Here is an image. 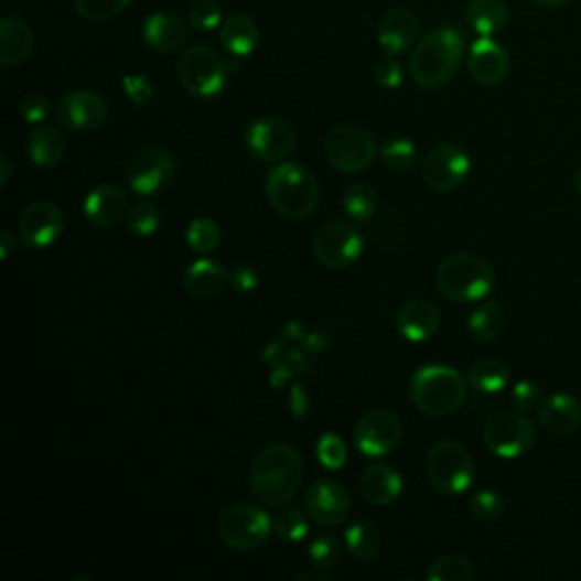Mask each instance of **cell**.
<instances>
[{"instance_id": "obj_1", "label": "cell", "mask_w": 581, "mask_h": 581, "mask_svg": "<svg viewBox=\"0 0 581 581\" xmlns=\"http://www.w3.org/2000/svg\"><path fill=\"white\" fill-rule=\"evenodd\" d=\"M304 482V459L289 443L263 448L250 466V491L266 507H287Z\"/></svg>"}, {"instance_id": "obj_2", "label": "cell", "mask_w": 581, "mask_h": 581, "mask_svg": "<svg viewBox=\"0 0 581 581\" xmlns=\"http://www.w3.org/2000/svg\"><path fill=\"white\" fill-rule=\"evenodd\" d=\"M466 39L454 25H441L418 39L409 57L411 80L422 89H441L456 75Z\"/></svg>"}, {"instance_id": "obj_3", "label": "cell", "mask_w": 581, "mask_h": 581, "mask_svg": "<svg viewBox=\"0 0 581 581\" xmlns=\"http://www.w3.org/2000/svg\"><path fill=\"white\" fill-rule=\"evenodd\" d=\"M327 338L319 332H306L300 323H289L266 345L263 364L270 368V386H284L312 370V357L323 353Z\"/></svg>"}, {"instance_id": "obj_4", "label": "cell", "mask_w": 581, "mask_h": 581, "mask_svg": "<svg viewBox=\"0 0 581 581\" xmlns=\"http://www.w3.org/2000/svg\"><path fill=\"white\" fill-rule=\"evenodd\" d=\"M469 377L443 364H428L411 377V400L416 409L430 418L456 413L469 398Z\"/></svg>"}, {"instance_id": "obj_5", "label": "cell", "mask_w": 581, "mask_h": 581, "mask_svg": "<svg viewBox=\"0 0 581 581\" xmlns=\"http://www.w3.org/2000/svg\"><path fill=\"white\" fill-rule=\"evenodd\" d=\"M266 198L282 218L304 220L319 209L316 177L298 162H282L266 175Z\"/></svg>"}, {"instance_id": "obj_6", "label": "cell", "mask_w": 581, "mask_h": 581, "mask_svg": "<svg viewBox=\"0 0 581 581\" xmlns=\"http://www.w3.org/2000/svg\"><path fill=\"white\" fill-rule=\"evenodd\" d=\"M439 291L454 302H477L484 300L495 287V268L471 252L450 255L437 268Z\"/></svg>"}, {"instance_id": "obj_7", "label": "cell", "mask_w": 581, "mask_h": 581, "mask_svg": "<svg viewBox=\"0 0 581 581\" xmlns=\"http://www.w3.org/2000/svg\"><path fill=\"white\" fill-rule=\"evenodd\" d=\"M424 471L432 486L443 495L466 493L475 482V461L456 441H439L424 459Z\"/></svg>"}, {"instance_id": "obj_8", "label": "cell", "mask_w": 581, "mask_h": 581, "mask_svg": "<svg viewBox=\"0 0 581 581\" xmlns=\"http://www.w3.org/2000/svg\"><path fill=\"white\" fill-rule=\"evenodd\" d=\"M223 546L235 552L259 550L273 534V520L255 505H232L223 509L216 523Z\"/></svg>"}, {"instance_id": "obj_9", "label": "cell", "mask_w": 581, "mask_h": 581, "mask_svg": "<svg viewBox=\"0 0 581 581\" xmlns=\"http://www.w3.org/2000/svg\"><path fill=\"white\" fill-rule=\"evenodd\" d=\"M323 148L330 166L351 175L370 169L377 158V143L373 135L355 123H341L332 128Z\"/></svg>"}, {"instance_id": "obj_10", "label": "cell", "mask_w": 581, "mask_h": 581, "mask_svg": "<svg viewBox=\"0 0 581 581\" xmlns=\"http://www.w3.org/2000/svg\"><path fill=\"white\" fill-rule=\"evenodd\" d=\"M177 80L196 98H214L223 92L227 66L209 46H189L177 60Z\"/></svg>"}, {"instance_id": "obj_11", "label": "cell", "mask_w": 581, "mask_h": 581, "mask_svg": "<svg viewBox=\"0 0 581 581\" xmlns=\"http://www.w3.org/2000/svg\"><path fill=\"white\" fill-rule=\"evenodd\" d=\"M484 445L499 459H518L536 445V424L523 411H505L484 424Z\"/></svg>"}, {"instance_id": "obj_12", "label": "cell", "mask_w": 581, "mask_h": 581, "mask_svg": "<svg viewBox=\"0 0 581 581\" xmlns=\"http://www.w3.org/2000/svg\"><path fill=\"white\" fill-rule=\"evenodd\" d=\"M364 252L362 232L347 220L325 223L314 237V257L330 270L353 266Z\"/></svg>"}, {"instance_id": "obj_13", "label": "cell", "mask_w": 581, "mask_h": 581, "mask_svg": "<svg viewBox=\"0 0 581 581\" xmlns=\"http://www.w3.org/2000/svg\"><path fill=\"white\" fill-rule=\"evenodd\" d=\"M173 173V152L164 146H146L130 160L126 169V180L137 196H154V193H160L169 186Z\"/></svg>"}, {"instance_id": "obj_14", "label": "cell", "mask_w": 581, "mask_h": 581, "mask_svg": "<svg viewBox=\"0 0 581 581\" xmlns=\"http://www.w3.org/2000/svg\"><path fill=\"white\" fill-rule=\"evenodd\" d=\"M298 137L284 119L261 116L246 130V148L255 160L266 164H280L295 150Z\"/></svg>"}, {"instance_id": "obj_15", "label": "cell", "mask_w": 581, "mask_h": 581, "mask_svg": "<svg viewBox=\"0 0 581 581\" xmlns=\"http://www.w3.org/2000/svg\"><path fill=\"white\" fill-rule=\"evenodd\" d=\"M355 445L364 456L381 459L402 441V422L389 409H370L355 424Z\"/></svg>"}, {"instance_id": "obj_16", "label": "cell", "mask_w": 581, "mask_h": 581, "mask_svg": "<svg viewBox=\"0 0 581 581\" xmlns=\"http://www.w3.org/2000/svg\"><path fill=\"white\" fill-rule=\"evenodd\" d=\"M57 123L71 132L100 130L109 116V103L103 94L92 89H77L60 98L55 107Z\"/></svg>"}, {"instance_id": "obj_17", "label": "cell", "mask_w": 581, "mask_h": 581, "mask_svg": "<svg viewBox=\"0 0 581 581\" xmlns=\"http://www.w3.org/2000/svg\"><path fill=\"white\" fill-rule=\"evenodd\" d=\"M471 173V160L454 143H441L422 162V180L437 193H452Z\"/></svg>"}, {"instance_id": "obj_18", "label": "cell", "mask_w": 581, "mask_h": 581, "mask_svg": "<svg viewBox=\"0 0 581 581\" xmlns=\"http://www.w3.org/2000/svg\"><path fill=\"white\" fill-rule=\"evenodd\" d=\"M64 232V214L51 201H36L28 205L19 218V239L30 250H44L53 246Z\"/></svg>"}, {"instance_id": "obj_19", "label": "cell", "mask_w": 581, "mask_h": 581, "mask_svg": "<svg viewBox=\"0 0 581 581\" xmlns=\"http://www.w3.org/2000/svg\"><path fill=\"white\" fill-rule=\"evenodd\" d=\"M309 518L321 527H338L351 516V495L334 480H316L304 495Z\"/></svg>"}, {"instance_id": "obj_20", "label": "cell", "mask_w": 581, "mask_h": 581, "mask_svg": "<svg viewBox=\"0 0 581 581\" xmlns=\"http://www.w3.org/2000/svg\"><path fill=\"white\" fill-rule=\"evenodd\" d=\"M469 73L482 87H497L512 73V57L493 36H480L469 53Z\"/></svg>"}, {"instance_id": "obj_21", "label": "cell", "mask_w": 581, "mask_h": 581, "mask_svg": "<svg viewBox=\"0 0 581 581\" xmlns=\"http://www.w3.org/2000/svg\"><path fill=\"white\" fill-rule=\"evenodd\" d=\"M396 330L409 343L430 341L441 330V309L428 298L407 300L396 314Z\"/></svg>"}, {"instance_id": "obj_22", "label": "cell", "mask_w": 581, "mask_h": 581, "mask_svg": "<svg viewBox=\"0 0 581 581\" xmlns=\"http://www.w3.org/2000/svg\"><path fill=\"white\" fill-rule=\"evenodd\" d=\"M420 21L407 8H394L384 14L377 28V42L386 55H402L418 44Z\"/></svg>"}, {"instance_id": "obj_23", "label": "cell", "mask_w": 581, "mask_h": 581, "mask_svg": "<svg viewBox=\"0 0 581 581\" xmlns=\"http://www.w3.org/2000/svg\"><path fill=\"white\" fill-rule=\"evenodd\" d=\"M538 422L550 437L566 439L579 430L581 402L570 394H555L538 407Z\"/></svg>"}, {"instance_id": "obj_24", "label": "cell", "mask_w": 581, "mask_h": 581, "mask_svg": "<svg viewBox=\"0 0 581 581\" xmlns=\"http://www.w3.org/2000/svg\"><path fill=\"white\" fill-rule=\"evenodd\" d=\"M128 212L126 191L116 184H100L85 198V216L96 227L119 225Z\"/></svg>"}, {"instance_id": "obj_25", "label": "cell", "mask_w": 581, "mask_h": 581, "mask_svg": "<svg viewBox=\"0 0 581 581\" xmlns=\"http://www.w3.org/2000/svg\"><path fill=\"white\" fill-rule=\"evenodd\" d=\"M143 42L158 53H175L189 42V28L175 14L154 12L143 21Z\"/></svg>"}, {"instance_id": "obj_26", "label": "cell", "mask_w": 581, "mask_h": 581, "mask_svg": "<svg viewBox=\"0 0 581 581\" xmlns=\"http://www.w3.org/2000/svg\"><path fill=\"white\" fill-rule=\"evenodd\" d=\"M34 53V32L17 17L0 21V64L6 68L23 66Z\"/></svg>"}, {"instance_id": "obj_27", "label": "cell", "mask_w": 581, "mask_h": 581, "mask_svg": "<svg viewBox=\"0 0 581 581\" xmlns=\"http://www.w3.org/2000/svg\"><path fill=\"white\" fill-rule=\"evenodd\" d=\"M227 282H229L227 268L214 259L193 261L182 278L184 291L196 300H209V298L220 295Z\"/></svg>"}, {"instance_id": "obj_28", "label": "cell", "mask_w": 581, "mask_h": 581, "mask_svg": "<svg viewBox=\"0 0 581 581\" xmlns=\"http://www.w3.org/2000/svg\"><path fill=\"white\" fill-rule=\"evenodd\" d=\"M405 480L386 463H375L362 475V495L375 507H389L402 495Z\"/></svg>"}, {"instance_id": "obj_29", "label": "cell", "mask_w": 581, "mask_h": 581, "mask_svg": "<svg viewBox=\"0 0 581 581\" xmlns=\"http://www.w3.org/2000/svg\"><path fill=\"white\" fill-rule=\"evenodd\" d=\"M28 154L39 169H57L66 154V139L55 126H36L28 137Z\"/></svg>"}, {"instance_id": "obj_30", "label": "cell", "mask_w": 581, "mask_h": 581, "mask_svg": "<svg viewBox=\"0 0 581 581\" xmlns=\"http://www.w3.org/2000/svg\"><path fill=\"white\" fill-rule=\"evenodd\" d=\"M220 44L232 57H248L259 44L257 23L248 14H232L220 25Z\"/></svg>"}, {"instance_id": "obj_31", "label": "cell", "mask_w": 581, "mask_h": 581, "mask_svg": "<svg viewBox=\"0 0 581 581\" xmlns=\"http://www.w3.org/2000/svg\"><path fill=\"white\" fill-rule=\"evenodd\" d=\"M466 21L480 36H495L509 23L507 0H471Z\"/></svg>"}, {"instance_id": "obj_32", "label": "cell", "mask_w": 581, "mask_h": 581, "mask_svg": "<svg viewBox=\"0 0 581 581\" xmlns=\"http://www.w3.org/2000/svg\"><path fill=\"white\" fill-rule=\"evenodd\" d=\"M345 548L357 561L370 563L381 555V534L373 523L359 520L345 529Z\"/></svg>"}, {"instance_id": "obj_33", "label": "cell", "mask_w": 581, "mask_h": 581, "mask_svg": "<svg viewBox=\"0 0 581 581\" xmlns=\"http://www.w3.org/2000/svg\"><path fill=\"white\" fill-rule=\"evenodd\" d=\"M507 327L505 306L499 302H484L480 304L469 319V332L480 343L495 341Z\"/></svg>"}, {"instance_id": "obj_34", "label": "cell", "mask_w": 581, "mask_h": 581, "mask_svg": "<svg viewBox=\"0 0 581 581\" xmlns=\"http://www.w3.org/2000/svg\"><path fill=\"white\" fill-rule=\"evenodd\" d=\"M509 377H512V370L505 362L495 359V357H486V359H480L471 368L469 384L477 394H497L509 384Z\"/></svg>"}, {"instance_id": "obj_35", "label": "cell", "mask_w": 581, "mask_h": 581, "mask_svg": "<svg viewBox=\"0 0 581 581\" xmlns=\"http://www.w3.org/2000/svg\"><path fill=\"white\" fill-rule=\"evenodd\" d=\"M379 207L377 191L366 182H355L343 193V209L355 220H370Z\"/></svg>"}, {"instance_id": "obj_36", "label": "cell", "mask_w": 581, "mask_h": 581, "mask_svg": "<svg viewBox=\"0 0 581 581\" xmlns=\"http://www.w3.org/2000/svg\"><path fill=\"white\" fill-rule=\"evenodd\" d=\"M220 227L214 218H193L186 227V246L196 255H212L220 246Z\"/></svg>"}, {"instance_id": "obj_37", "label": "cell", "mask_w": 581, "mask_h": 581, "mask_svg": "<svg viewBox=\"0 0 581 581\" xmlns=\"http://www.w3.org/2000/svg\"><path fill=\"white\" fill-rule=\"evenodd\" d=\"M475 566L463 555H445L428 570V581H473Z\"/></svg>"}, {"instance_id": "obj_38", "label": "cell", "mask_w": 581, "mask_h": 581, "mask_svg": "<svg viewBox=\"0 0 581 581\" xmlns=\"http://www.w3.org/2000/svg\"><path fill=\"white\" fill-rule=\"evenodd\" d=\"M505 512H507L505 497L493 488H482L471 497V514L480 523H486V525L497 523L502 520V516H505Z\"/></svg>"}, {"instance_id": "obj_39", "label": "cell", "mask_w": 581, "mask_h": 581, "mask_svg": "<svg viewBox=\"0 0 581 581\" xmlns=\"http://www.w3.org/2000/svg\"><path fill=\"white\" fill-rule=\"evenodd\" d=\"M343 544L332 536V534H325V536H319L312 546H309V561H312L314 568H321V570H334L341 566L343 561Z\"/></svg>"}, {"instance_id": "obj_40", "label": "cell", "mask_w": 581, "mask_h": 581, "mask_svg": "<svg viewBox=\"0 0 581 581\" xmlns=\"http://www.w3.org/2000/svg\"><path fill=\"white\" fill-rule=\"evenodd\" d=\"M160 225H162L160 209L154 207L152 203L141 201V203L130 207V212H128V227H130V232H132L135 237L148 239V237L154 235V232L160 229Z\"/></svg>"}, {"instance_id": "obj_41", "label": "cell", "mask_w": 581, "mask_h": 581, "mask_svg": "<svg viewBox=\"0 0 581 581\" xmlns=\"http://www.w3.org/2000/svg\"><path fill=\"white\" fill-rule=\"evenodd\" d=\"M132 6V0H75V10L87 21H111L123 14Z\"/></svg>"}, {"instance_id": "obj_42", "label": "cell", "mask_w": 581, "mask_h": 581, "mask_svg": "<svg viewBox=\"0 0 581 581\" xmlns=\"http://www.w3.org/2000/svg\"><path fill=\"white\" fill-rule=\"evenodd\" d=\"M273 534L284 540V544H300V540L309 534L306 516L300 509H282L273 518Z\"/></svg>"}, {"instance_id": "obj_43", "label": "cell", "mask_w": 581, "mask_h": 581, "mask_svg": "<svg viewBox=\"0 0 581 581\" xmlns=\"http://www.w3.org/2000/svg\"><path fill=\"white\" fill-rule=\"evenodd\" d=\"M381 160L391 171L407 173L416 166V146L409 139H391L381 148Z\"/></svg>"}, {"instance_id": "obj_44", "label": "cell", "mask_w": 581, "mask_h": 581, "mask_svg": "<svg viewBox=\"0 0 581 581\" xmlns=\"http://www.w3.org/2000/svg\"><path fill=\"white\" fill-rule=\"evenodd\" d=\"M316 456H319L323 469L341 471L347 461V448L338 434L325 432L316 443Z\"/></svg>"}, {"instance_id": "obj_45", "label": "cell", "mask_w": 581, "mask_h": 581, "mask_svg": "<svg viewBox=\"0 0 581 581\" xmlns=\"http://www.w3.org/2000/svg\"><path fill=\"white\" fill-rule=\"evenodd\" d=\"M189 23L203 30V32H212L216 28L223 25V8L218 0H193V6L189 10Z\"/></svg>"}, {"instance_id": "obj_46", "label": "cell", "mask_w": 581, "mask_h": 581, "mask_svg": "<svg viewBox=\"0 0 581 581\" xmlns=\"http://www.w3.org/2000/svg\"><path fill=\"white\" fill-rule=\"evenodd\" d=\"M373 77L381 89H398L405 80V71H402V64L398 62L396 55H386V57L375 62Z\"/></svg>"}, {"instance_id": "obj_47", "label": "cell", "mask_w": 581, "mask_h": 581, "mask_svg": "<svg viewBox=\"0 0 581 581\" xmlns=\"http://www.w3.org/2000/svg\"><path fill=\"white\" fill-rule=\"evenodd\" d=\"M19 109H21V116H23L25 123L42 126L46 121V116L51 114L53 105H51V98L46 94H28L21 100Z\"/></svg>"}, {"instance_id": "obj_48", "label": "cell", "mask_w": 581, "mask_h": 581, "mask_svg": "<svg viewBox=\"0 0 581 581\" xmlns=\"http://www.w3.org/2000/svg\"><path fill=\"white\" fill-rule=\"evenodd\" d=\"M123 92H126V96L130 98V103L135 107H146L154 98V89H152L150 77L143 75V73L126 75L123 77Z\"/></svg>"}, {"instance_id": "obj_49", "label": "cell", "mask_w": 581, "mask_h": 581, "mask_svg": "<svg viewBox=\"0 0 581 581\" xmlns=\"http://www.w3.org/2000/svg\"><path fill=\"white\" fill-rule=\"evenodd\" d=\"M514 407L523 413L540 407V389H538V384L531 381V379H523L514 386Z\"/></svg>"}, {"instance_id": "obj_50", "label": "cell", "mask_w": 581, "mask_h": 581, "mask_svg": "<svg viewBox=\"0 0 581 581\" xmlns=\"http://www.w3.org/2000/svg\"><path fill=\"white\" fill-rule=\"evenodd\" d=\"M229 284L235 287V291L248 295L252 293L257 287H259V273L255 266H248V263H241L237 266L235 270L229 273Z\"/></svg>"}, {"instance_id": "obj_51", "label": "cell", "mask_w": 581, "mask_h": 581, "mask_svg": "<svg viewBox=\"0 0 581 581\" xmlns=\"http://www.w3.org/2000/svg\"><path fill=\"white\" fill-rule=\"evenodd\" d=\"M291 411L302 418L306 411H309V394L304 389V384H293V389H291Z\"/></svg>"}, {"instance_id": "obj_52", "label": "cell", "mask_w": 581, "mask_h": 581, "mask_svg": "<svg viewBox=\"0 0 581 581\" xmlns=\"http://www.w3.org/2000/svg\"><path fill=\"white\" fill-rule=\"evenodd\" d=\"M17 241H21L19 235L14 237L10 229H0V259H10L12 257V252L17 248Z\"/></svg>"}, {"instance_id": "obj_53", "label": "cell", "mask_w": 581, "mask_h": 581, "mask_svg": "<svg viewBox=\"0 0 581 581\" xmlns=\"http://www.w3.org/2000/svg\"><path fill=\"white\" fill-rule=\"evenodd\" d=\"M12 180V162L8 154H0V186H8Z\"/></svg>"}, {"instance_id": "obj_54", "label": "cell", "mask_w": 581, "mask_h": 581, "mask_svg": "<svg viewBox=\"0 0 581 581\" xmlns=\"http://www.w3.org/2000/svg\"><path fill=\"white\" fill-rule=\"evenodd\" d=\"M295 579H298V581H332V574H330V570H321V568H316V570H312V572H302V574H298Z\"/></svg>"}, {"instance_id": "obj_55", "label": "cell", "mask_w": 581, "mask_h": 581, "mask_svg": "<svg viewBox=\"0 0 581 581\" xmlns=\"http://www.w3.org/2000/svg\"><path fill=\"white\" fill-rule=\"evenodd\" d=\"M534 3H536L538 8H546V10H555V8H561V6H566V3H568V0H534Z\"/></svg>"}, {"instance_id": "obj_56", "label": "cell", "mask_w": 581, "mask_h": 581, "mask_svg": "<svg viewBox=\"0 0 581 581\" xmlns=\"http://www.w3.org/2000/svg\"><path fill=\"white\" fill-rule=\"evenodd\" d=\"M572 186L577 189V193H581V169L574 171V175H572Z\"/></svg>"}]
</instances>
